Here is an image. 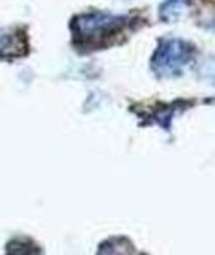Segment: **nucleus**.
<instances>
[{
    "label": "nucleus",
    "instance_id": "nucleus-1",
    "mask_svg": "<svg viewBox=\"0 0 215 255\" xmlns=\"http://www.w3.org/2000/svg\"><path fill=\"white\" fill-rule=\"evenodd\" d=\"M132 251L131 242L124 237L108 239L98 249L96 255H129Z\"/></svg>",
    "mask_w": 215,
    "mask_h": 255
},
{
    "label": "nucleus",
    "instance_id": "nucleus-2",
    "mask_svg": "<svg viewBox=\"0 0 215 255\" xmlns=\"http://www.w3.org/2000/svg\"><path fill=\"white\" fill-rule=\"evenodd\" d=\"M5 251L7 255H42L40 249L30 239H12Z\"/></svg>",
    "mask_w": 215,
    "mask_h": 255
}]
</instances>
